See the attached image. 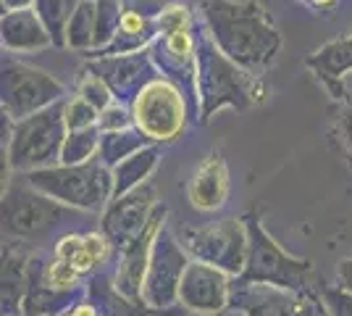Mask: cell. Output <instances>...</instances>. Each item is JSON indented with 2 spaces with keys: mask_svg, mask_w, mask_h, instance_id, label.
I'll use <instances>...</instances> for the list:
<instances>
[{
  "mask_svg": "<svg viewBox=\"0 0 352 316\" xmlns=\"http://www.w3.org/2000/svg\"><path fill=\"white\" fill-rule=\"evenodd\" d=\"M203 21L216 45L248 69L263 74L281 50V34L258 0H203Z\"/></svg>",
  "mask_w": 352,
  "mask_h": 316,
  "instance_id": "6da1fadb",
  "label": "cell"
},
{
  "mask_svg": "<svg viewBox=\"0 0 352 316\" xmlns=\"http://www.w3.org/2000/svg\"><path fill=\"white\" fill-rule=\"evenodd\" d=\"M197 40V116L206 124L221 108H250L265 101V85L258 74L229 59L210 32L200 30Z\"/></svg>",
  "mask_w": 352,
  "mask_h": 316,
  "instance_id": "7a4b0ae2",
  "label": "cell"
},
{
  "mask_svg": "<svg viewBox=\"0 0 352 316\" xmlns=\"http://www.w3.org/2000/svg\"><path fill=\"white\" fill-rule=\"evenodd\" d=\"M63 101L47 105L27 119L11 121V129L3 132V156L11 174H27L34 169L60 164L63 140L69 135Z\"/></svg>",
  "mask_w": 352,
  "mask_h": 316,
  "instance_id": "3957f363",
  "label": "cell"
},
{
  "mask_svg": "<svg viewBox=\"0 0 352 316\" xmlns=\"http://www.w3.org/2000/svg\"><path fill=\"white\" fill-rule=\"evenodd\" d=\"M24 177L40 193L85 213H103L113 198V174L100 158H92L85 164L45 166L27 171Z\"/></svg>",
  "mask_w": 352,
  "mask_h": 316,
  "instance_id": "277c9868",
  "label": "cell"
},
{
  "mask_svg": "<svg viewBox=\"0 0 352 316\" xmlns=\"http://www.w3.org/2000/svg\"><path fill=\"white\" fill-rule=\"evenodd\" d=\"M245 222H248L250 238L248 264H245V271L236 280H242V282H268V285L313 293V266H310L308 258H297L289 251H284L255 213L245 216Z\"/></svg>",
  "mask_w": 352,
  "mask_h": 316,
  "instance_id": "5b68a950",
  "label": "cell"
},
{
  "mask_svg": "<svg viewBox=\"0 0 352 316\" xmlns=\"http://www.w3.org/2000/svg\"><path fill=\"white\" fill-rule=\"evenodd\" d=\"M19 177L21 180H11L3 190V232L8 240L37 242L63 224L74 209L32 187L24 174Z\"/></svg>",
  "mask_w": 352,
  "mask_h": 316,
  "instance_id": "8992f818",
  "label": "cell"
},
{
  "mask_svg": "<svg viewBox=\"0 0 352 316\" xmlns=\"http://www.w3.org/2000/svg\"><path fill=\"white\" fill-rule=\"evenodd\" d=\"M132 116L134 127L150 143H176L187 129L190 98L176 82L158 74L132 101Z\"/></svg>",
  "mask_w": 352,
  "mask_h": 316,
  "instance_id": "52a82bcc",
  "label": "cell"
},
{
  "mask_svg": "<svg viewBox=\"0 0 352 316\" xmlns=\"http://www.w3.org/2000/svg\"><path fill=\"white\" fill-rule=\"evenodd\" d=\"M179 240L184 242L187 253L195 261H203L210 266H219L232 277H239L248 264V222L226 216L219 222H210L206 227H195V229H182Z\"/></svg>",
  "mask_w": 352,
  "mask_h": 316,
  "instance_id": "ba28073f",
  "label": "cell"
},
{
  "mask_svg": "<svg viewBox=\"0 0 352 316\" xmlns=\"http://www.w3.org/2000/svg\"><path fill=\"white\" fill-rule=\"evenodd\" d=\"M63 98H66V87L45 69L16 59H3L0 105L8 119H27Z\"/></svg>",
  "mask_w": 352,
  "mask_h": 316,
  "instance_id": "9c48e42d",
  "label": "cell"
},
{
  "mask_svg": "<svg viewBox=\"0 0 352 316\" xmlns=\"http://www.w3.org/2000/svg\"><path fill=\"white\" fill-rule=\"evenodd\" d=\"M190 261L192 258L184 242L179 240V235L171 232V227L166 222L153 245L145 290H142L145 306L150 311H171L174 306H179V285H182V277L190 266Z\"/></svg>",
  "mask_w": 352,
  "mask_h": 316,
  "instance_id": "30bf717a",
  "label": "cell"
},
{
  "mask_svg": "<svg viewBox=\"0 0 352 316\" xmlns=\"http://www.w3.org/2000/svg\"><path fill=\"white\" fill-rule=\"evenodd\" d=\"M232 308L245 316H326L323 298L308 290L234 280Z\"/></svg>",
  "mask_w": 352,
  "mask_h": 316,
  "instance_id": "8fae6325",
  "label": "cell"
},
{
  "mask_svg": "<svg viewBox=\"0 0 352 316\" xmlns=\"http://www.w3.org/2000/svg\"><path fill=\"white\" fill-rule=\"evenodd\" d=\"M161 209L158 190L153 182H145L124 196L111 198L100 213V232L113 242L116 251H124L134 238H140Z\"/></svg>",
  "mask_w": 352,
  "mask_h": 316,
  "instance_id": "7c38bea8",
  "label": "cell"
},
{
  "mask_svg": "<svg viewBox=\"0 0 352 316\" xmlns=\"http://www.w3.org/2000/svg\"><path fill=\"white\" fill-rule=\"evenodd\" d=\"M232 274L192 258L179 285V308L195 316H219L232 306Z\"/></svg>",
  "mask_w": 352,
  "mask_h": 316,
  "instance_id": "4fadbf2b",
  "label": "cell"
},
{
  "mask_svg": "<svg viewBox=\"0 0 352 316\" xmlns=\"http://www.w3.org/2000/svg\"><path fill=\"white\" fill-rule=\"evenodd\" d=\"M87 72H95L103 79L118 103L132 105L140 90L158 76V66L150 56V48H145V50L121 53V56H95L89 59Z\"/></svg>",
  "mask_w": 352,
  "mask_h": 316,
  "instance_id": "5bb4252c",
  "label": "cell"
},
{
  "mask_svg": "<svg viewBox=\"0 0 352 316\" xmlns=\"http://www.w3.org/2000/svg\"><path fill=\"white\" fill-rule=\"evenodd\" d=\"M163 224H166V209L161 206L158 213L153 216V222L147 224L145 232L140 238H134L124 251H118L116 271L111 274L118 295H124L126 301H132L140 308H147L142 290H145V277H147V266H150V256H153V245H155V238H158Z\"/></svg>",
  "mask_w": 352,
  "mask_h": 316,
  "instance_id": "9a60e30c",
  "label": "cell"
},
{
  "mask_svg": "<svg viewBox=\"0 0 352 316\" xmlns=\"http://www.w3.org/2000/svg\"><path fill=\"white\" fill-rule=\"evenodd\" d=\"M150 56L158 66V74L176 82L197 105V40L192 30L158 34L150 45Z\"/></svg>",
  "mask_w": 352,
  "mask_h": 316,
  "instance_id": "2e32d148",
  "label": "cell"
},
{
  "mask_svg": "<svg viewBox=\"0 0 352 316\" xmlns=\"http://www.w3.org/2000/svg\"><path fill=\"white\" fill-rule=\"evenodd\" d=\"M229 190H232L229 166L221 153H210L192 171L190 185H187V200L200 213H216L226 206Z\"/></svg>",
  "mask_w": 352,
  "mask_h": 316,
  "instance_id": "e0dca14e",
  "label": "cell"
},
{
  "mask_svg": "<svg viewBox=\"0 0 352 316\" xmlns=\"http://www.w3.org/2000/svg\"><path fill=\"white\" fill-rule=\"evenodd\" d=\"M53 256L69 261L74 269H79L85 277H92L108 266L113 253V242L105 238L103 232H63L58 240L53 242Z\"/></svg>",
  "mask_w": 352,
  "mask_h": 316,
  "instance_id": "ac0fdd59",
  "label": "cell"
},
{
  "mask_svg": "<svg viewBox=\"0 0 352 316\" xmlns=\"http://www.w3.org/2000/svg\"><path fill=\"white\" fill-rule=\"evenodd\" d=\"M305 63L334 101H344L347 98L344 79L352 74V32L347 37L331 40L316 53H310Z\"/></svg>",
  "mask_w": 352,
  "mask_h": 316,
  "instance_id": "d6986e66",
  "label": "cell"
},
{
  "mask_svg": "<svg viewBox=\"0 0 352 316\" xmlns=\"http://www.w3.org/2000/svg\"><path fill=\"white\" fill-rule=\"evenodd\" d=\"M34 251L24 240H8L3 248V316H21L30 290Z\"/></svg>",
  "mask_w": 352,
  "mask_h": 316,
  "instance_id": "ffe728a7",
  "label": "cell"
},
{
  "mask_svg": "<svg viewBox=\"0 0 352 316\" xmlns=\"http://www.w3.org/2000/svg\"><path fill=\"white\" fill-rule=\"evenodd\" d=\"M0 32H3V48L8 53H40L53 45V37L34 8L3 11Z\"/></svg>",
  "mask_w": 352,
  "mask_h": 316,
  "instance_id": "44dd1931",
  "label": "cell"
},
{
  "mask_svg": "<svg viewBox=\"0 0 352 316\" xmlns=\"http://www.w3.org/2000/svg\"><path fill=\"white\" fill-rule=\"evenodd\" d=\"M155 37H158V24H155V19H147V16L132 11V8H124L113 43L105 48V50H100L98 56L137 53V50H145V48L153 45ZM89 59H95V56H89Z\"/></svg>",
  "mask_w": 352,
  "mask_h": 316,
  "instance_id": "7402d4cb",
  "label": "cell"
},
{
  "mask_svg": "<svg viewBox=\"0 0 352 316\" xmlns=\"http://www.w3.org/2000/svg\"><path fill=\"white\" fill-rule=\"evenodd\" d=\"M158 161H161V148L155 143H150L145 148H140L137 153H132L129 158H124L121 164H116L111 169L113 174V198L129 193L134 187L150 182L153 171L158 169Z\"/></svg>",
  "mask_w": 352,
  "mask_h": 316,
  "instance_id": "603a6c76",
  "label": "cell"
},
{
  "mask_svg": "<svg viewBox=\"0 0 352 316\" xmlns=\"http://www.w3.org/2000/svg\"><path fill=\"white\" fill-rule=\"evenodd\" d=\"M145 145H150V140H147L137 127L118 129V132H103V135H100L98 158H100L108 169H113L116 164H121L124 158H129L132 153H137L140 148H145Z\"/></svg>",
  "mask_w": 352,
  "mask_h": 316,
  "instance_id": "cb8c5ba5",
  "label": "cell"
},
{
  "mask_svg": "<svg viewBox=\"0 0 352 316\" xmlns=\"http://www.w3.org/2000/svg\"><path fill=\"white\" fill-rule=\"evenodd\" d=\"M95 30H98V0H82L74 11L69 30H66V48L72 50H92L95 45Z\"/></svg>",
  "mask_w": 352,
  "mask_h": 316,
  "instance_id": "d4e9b609",
  "label": "cell"
},
{
  "mask_svg": "<svg viewBox=\"0 0 352 316\" xmlns=\"http://www.w3.org/2000/svg\"><path fill=\"white\" fill-rule=\"evenodd\" d=\"M79 3L82 0H34V11L40 14L43 24L50 32L53 45L66 48V30Z\"/></svg>",
  "mask_w": 352,
  "mask_h": 316,
  "instance_id": "484cf974",
  "label": "cell"
},
{
  "mask_svg": "<svg viewBox=\"0 0 352 316\" xmlns=\"http://www.w3.org/2000/svg\"><path fill=\"white\" fill-rule=\"evenodd\" d=\"M100 127H87V129H69L60 151V164H85L98 158L100 148Z\"/></svg>",
  "mask_w": 352,
  "mask_h": 316,
  "instance_id": "4316f807",
  "label": "cell"
},
{
  "mask_svg": "<svg viewBox=\"0 0 352 316\" xmlns=\"http://www.w3.org/2000/svg\"><path fill=\"white\" fill-rule=\"evenodd\" d=\"M63 116H66L69 129H87V127H98L100 111L92 103H87L82 95H72L63 101Z\"/></svg>",
  "mask_w": 352,
  "mask_h": 316,
  "instance_id": "83f0119b",
  "label": "cell"
},
{
  "mask_svg": "<svg viewBox=\"0 0 352 316\" xmlns=\"http://www.w3.org/2000/svg\"><path fill=\"white\" fill-rule=\"evenodd\" d=\"M76 95H82L87 103H92L98 111H105L111 103H116V98H113V92L111 87L105 85L100 76L95 74V72H87L85 69V74L79 76V85H76Z\"/></svg>",
  "mask_w": 352,
  "mask_h": 316,
  "instance_id": "f1b7e54d",
  "label": "cell"
},
{
  "mask_svg": "<svg viewBox=\"0 0 352 316\" xmlns=\"http://www.w3.org/2000/svg\"><path fill=\"white\" fill-rule=\"evenodd\" d=\"M158 24V34H174V32L192 30V14L187 6L182 3H168L161 11V16L155 19Z\"/></svg>",
  "mask_w": 352,
  "mask_h": 316,
  "instance_id": "f546056e",
  "label": "cell"
},
{
  "mask_svg": "<svg viewBox=\"0 0 352 316\" xmlns=\"http://www.w3.org/2000/svg\"><path fill=\"white\" fill-rule=\"evenodd\" d=\"M100 132H118V129H129L134 127L132 116V105L129 103H111L105 111H100V119H98Z\"/></svg>",
  "mask_w": 352,
  "mask_h": 316,
  "instance_id": "4dcf8cb0",
  "label": "cell"
},
{
  "mask_svg": "<svg viewBox=\"0 0 352 316\" xmlns=\"http://www.w3.org/2000/svg\"><path fill=\"white\" fill-rule=\"evenodd\" d=\"M321 298L329 316H352V293L342 287H326Z\"/></svg>",
  "mask_w": 352,
  "mask_h": 316,
  "instance_id": "1f68e13d",
  "label": "cell"
},
{
  "mask_svg": "<svg viewBox=\"0 0 352 316\" xmlns=\"http://www.w3.org/2000/svg\"><path fill=\"white\" fill-rule=\"evenodd\" d=\"M58 316H108V311H105L100 303L95 301L92 295H82L79 301H74L66 311H60Z\"/></svg>",
  "mask_w": 352,
  "mask_h": 316,
  "instance_id": "d6a6232c",
  "label": "cell"
},
{
  "mask_svg": "<svg viewBox=\"0 0 352 316\" xmlns=\"http://www.w3.org/2000/svg\"><path fill=\"white\" fill-rule=\"evenodd\" d=\"M337 287H342V290L352 293V256L344 258V261H339V266H337Z\"/></svg>",
  "mask_w": 352,
  "mask_h": 316,
  "instance_id": "836d02e7",
  "label": "cell"
},
{
  "mask_svg": "<svg viewBox=\"0 0 352 316\" xmlns=\"http://www.w3.org/2000/svg\"><path fill=\"white\" fill-rule=\"evenodd\" d=\"M339 132H342L344 145H347L352 153V103L344 108V114H342V119H339Z\"/></svg>",
  "mask_w": 352,
  "mask_h": 316,
  "instance_id": "e575fe53",
  "label": "cell"
},
{
  "mask_svg": "<svg viewBox=\"0 0 352 316\" xmlns=\"http://www.w3.org/2000/svg\"><path fill=\"white\" fill-rule=\"evenodd\" d=\"M19 8H34V0H3V11H19Z\"/></svg>",
  "mask_w": 352,
  "mask_h": 316,
  "instance_id": "d590c367",
  "label": "cell"
},
{
  "mask_svg": "<svg viewBox=\"0 0 352 316\" xmlns=\"http://www.w3.org/2000/svg\"><path fill=\"white\" fill-rule=\"evenodd\" d=\"M337 0H310L308 6H313V8H331Z\"/></svg>",
  "mask_w": 352,
  "mask_h": 316,
  "instance_id": "8d00e7d4",
  "label": "cell"
},
{
  "mask_svg": "<svg viewBox=\"0 0 352 316\" xmlns=\"http://www.w3.org/2000/svg\"><path fill=\"white\" fill-rule=\"evenodd\" d=\"M219 316H245V314H242L239 308H232V306H229V308H226L223 314H219Z\"/></svg>",
  "mask_w": 352,
  "mask_h": 316,
  "instance_id": "74e56055",
  "label": "cell"
},
{
  "mask_svg": "<svg viewBox=\"0 0 352 316\" xmlns=\"http://www.w3.org/2000/svg\"><path fill=\"white\" fill-rule=\"evenodd\" d=\"M302 3H310V0H302Z\"/></svg>",
  "mask_w": 352,
  "mask_h": 316,
  "instance_id": "f35d334b",
  "label": "cell"
},
{
  "mask_svg": "<svg viewBox=\"0 0 352 316\" xmlns=\"http://www.w3.org/2000/svg\"><path fill=\"white\" fill-rule=\"evenodd\" d=\"M147 316H153V314H147Z\"/></svg>",
  "mask_w": 352,
  "mask_h": 316,
  "instance_id": "ab89813d",
  "label": "cell"
},
{
  "mask_svg": "<svg viewBox=\"0 0 352 316\" xmlns=\"http://www.w3.org/2000/svg\"><path fill=\"white\" fill-rule=\"evenodd\" d=\"M326 316H329V314H326Z\"/></svg>",
  "mask_w": 352,
  "mask_h": 316,
  "instance_id": "60d3db41",
  "label": "cell"
}]
</instances>
